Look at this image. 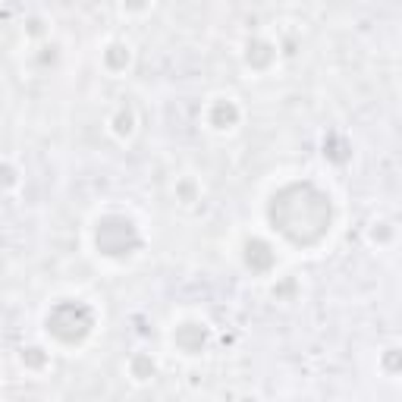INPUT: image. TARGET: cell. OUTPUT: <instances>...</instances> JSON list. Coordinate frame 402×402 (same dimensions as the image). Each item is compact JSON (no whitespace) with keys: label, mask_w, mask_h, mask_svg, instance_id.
<instances>
[{"label":"cell","mask_w":402,"mask_h":402,"mask_svg":"<svg viewBox=\"0 0 402 402\" xmlns=\"http://www.w3.org/2000/svg\"><path fill=\"white\" fill-rule=\"evenodd\" d=\"M104 63H107V69H113V73L126 69V66H129V44L113 42L107 51H104Z\"/></svg>","instance_id":"3"},{"label":"cell","mask_w":402,"mask_h":402,"mask_svg":"<svg viewBox=\"0 0 402 402\" xmlns=\"http://www.w3.org/2000/svg\"><path fill=\"white\" fill-rule=\"evenodd\" d=\"M208 120H211L214 129H232V126L239 123L236 101H230V98H217V101L211 104V110H208Z\"/></svg>","instance_id":"2"},{"label":"cell","mask_w":402,"mask_h":402,"mask_svg":"<svg viewBox=\"0 0 402 402\" xmlns=\"http://www.w3.org/2000/svg\"><path fill=\"white\" fill-rule=\"evenodd\" d=\"M48 334H54L60 342H79L91 334V308L82 302H60L48 314Z\"/></svg>","instance_id":"1"},{"label":"cell","mask_w":402,"mask_h":402,"mask_svg":"<svg viewBox=\"0 0 402 402\" xmlns=\"http://www.w3.org/2000/svg\"><path fill=\"white\" fill-rule=\"evenodd\" d=\"M123 7L129 10V13H145V10L151 7V0H123Z\"/></svg>","instance_id":"5"},{"label":"cell","mask_w":402,"mask_h":402,"mask_svg":"<svg viewBox=\"0 0 402 402\" xmlns=\"http://www.w3.org/2000/svg\"><path fill=\"white\" fill-rule=\"evenodd\" d=\"M110 126H113V132L120 138L132 136V132H136V113H132L129 107H120V110H116V116L110 120Z\"/></svg>","instance_id":"4"}]
</instances>
